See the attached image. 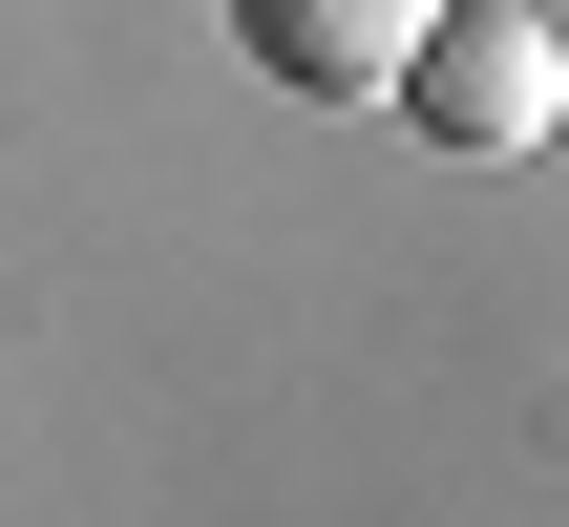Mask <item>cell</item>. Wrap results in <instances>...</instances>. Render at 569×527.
Listing matches in <instances>:
<instances>
[{
    "label": "cell",
    "mask_w": 569,
    "mask_h": 527,
    "mask_svg": "<svg viewBox=\"0 0 569 527\" xmlns=\"http://www.w3.org/2000/svg\"><path fill=\"white\" fill-rule=\"evenodd\" d=\"M422 21H443V0H232V42H253L296 106H380Z\"/></svg>",
    "instance_id": "obj_2"
},
{
    "label": "cell",
    "mask_w": 569,
    "mask_h": 527,
    "mask_svg": "<svg viewBox=\"0 0 569 527\" xmlns=\"http://www.w3.org/2000/svg\"><path fill=\"white\" fill-rule=\"evenodd\" d=\"M380 106H401L422 148H465V169H528V148L569 127V42L528 21V0H443V21L401 42V84H380Z\"/></svg>",
    "instance_id": "obj_1"
}]
</instances>
